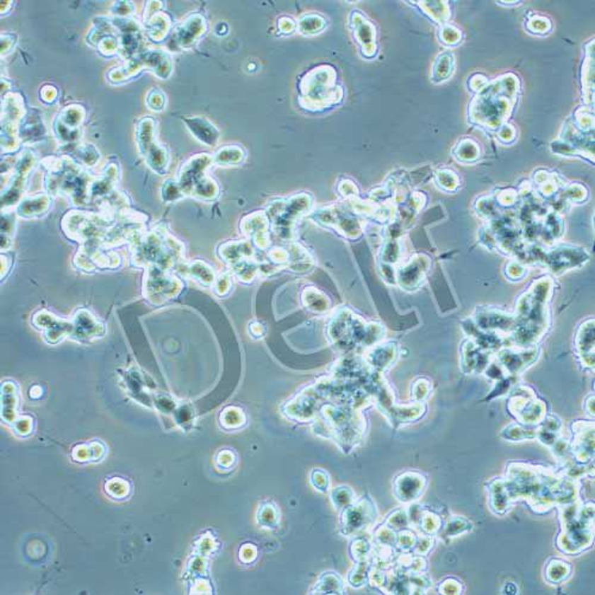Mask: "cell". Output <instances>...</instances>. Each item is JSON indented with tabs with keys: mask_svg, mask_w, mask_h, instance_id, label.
<instances>
[{
	"mask_svg": "<svg viewBox=\"0 0 595 595\" xmlns=\"http://www.w3.org/2000/svg\"><path fill=\"white\" fill-rule=\"evenodd\" d=\"M214 33L218 36H224V35L229 33L228 25L224 22L218 23L217 25H216V29H214Z\"/></svg>",
	"mask_w": 595,
	"mask_h": 595,
	"instance_id": "cell-48",
	"label": "cell"
},
{
	"mask_svg": "<svg viewBox=\"0 0 595 595\" xmlns=\"http://www.w3.org/2000/svg\"><path fill=\"white\" fill-rule=\"evenodd\" d=\"M146 216L132 209L116 212V219L103 241V249L113 250L124 244H132L146 232Z\"/></svg>",
	"mask_w": 595,
	"mask_h": 595,
	"instance_id": "cell-8",
	"label": "cell"
},
{
	"mask_svg": "<svg viewBox=\"0 0 595 595\" xmlns=\"http://www.w3.org/2000/svg\"><path fill=\"white\" fill-rule=\"evenodd\" d=\"M155 132H156V123L151 117H144L136 125V146H137L139 154L142 158H144L149 146L156 141Z\"/></svg>",
	"mask_w": 595,
	"mask_h": 595,
	"instance_id": "cell-26",
	"label": "cell"
},
{
	"mask_svg": "<svg viewBox=\"0 0 595 595\" xmlns=\"http://www.w3.org/2000/svg\"><path fill=\"white\" fill-rule=\"evenodd\" d=\"M233 275L243 284H251L255 279L261 277L260 274V262L255 258L245 260L231 267Z\"/></svg>",
	"mask_w": 595,
	"mask_h": 595,
	"instance_id": "cell-30",
	"label": "cell"
},
{
	"mask_svg": "<svg viewBox=\"0 0 595 595\" xmlns=\"http://www.w3.org/2000/svg\"><path fill=\"white\" fill-rule=\"evenodd\" d=\"M94 48L97 49L98 53L101 57H113L120 54V40L117 35H108L105 37L101 38Z\"/></svg>",
	"mask_w": 595,
	"mask_h": 595,
	"instance_id": "cell-36",
	"label": "cell"
},
{
	"mask_svg": "<svg viewBox=\"0 0 595 595\" xmlns=\"http://www.w3.org/2000/svg\"><path fill=\"white\" fill-rule=\"evenodd\" d=\"M53 132L61 146H68L80 142L81 139V130H73L61 123L60 120L55 118L53 122Z\"/></svg>",
	"mask_w": 595,
	"mask_h": 595,
	"instance_id": "cell-34",
	"label": "cell"
},
{
	"mask_svg": "<svg viewBox=\"0 0 595 595\" xmlns=\"http://www.w3.org/2000/svg\"><path fill=\"white\" fill-rule=\"evenodd\" d=\"M71 323H73V335L78 340L101 337L105 333L104 325L85 308H81L75 313Z\"/></svg>",
	"mask_w": 595,
	"mask_h": 595,
	"instance_id": "cell-18",
	"label": "cell"
},
{
	"mask_svg": "<svg viewBox=\"0 0 595 595\" xmlns=\"http://www.w3.org/2000/svg\"><path fill=\"white\" fill-rule=\"evenodd\" d=\"M41 166L45 173V193L52 198L64 197L78 207L90 202V187L94 176L86 168L64 155L45 158Z\"/></svg>",
	"mask_w": 595,
	"mask_h": 595,
	"instance_id": "cell-1",
	"label": "cell"
},
{
	"mask_svg": "<svg viewBox=\"0 0 595 595\" xmlns=\"http://www.w3.org/2000/svg\"><path fill=\"white\" fill-rule=\"evenodd\" d=\"M211 165H214L212 155L204 153L197 154L181 166L176 181L186 197H191L193 190L205 179L206 169Z\"/></svg>",
	"mask_w": 595,
	"mask_h": 595,
	"instance_id": "cell-11",
	"label": "cell"
},
{
	"mask_svg": "<svg viewBox=\"0 0 595 595\" xmlns=\"http://www.w3.org/2000/svg\"><path fill=\"white\" fill-rule=\"evenodd\" d=\"M146 104L154 112H161L166 109L167 104L165 92L158 87H154L146 94Z\"/></svg>",
	"mask_w": 595,
	"mask_h": 595,
	"instance_id": "cell-38",
	"label": "cell"
},
{
	"mask_svg": "<svg viewBox=\"0 0 595 595\" xmlns=\"http://www.w3.org/2000/svg\"><path fill=\"white\" fill-rule=\"evenodd\" d=\"M27 108L21 94L8 92L1 99V154H13L21 148L19 124L25 116Z\"/></svg>",
	"mask_w": 595,
	"mask_h": 595,
	"instance_id": "cell-6",
	"label": "cell"
},
{
	"mask_svg": "<svg viewBox=\"0 0 595 595\" xmlns=\"http://www.w3.org/2000/svg\"><path fill=\"white\" fill-rule=\"evenodd\" d=\"M144 162L151 172L158 175H166L169 168L168 150L158 139L149 146L144 155Z\"/></svg>",
	"mask_w": 595,
	"mask_h": 595,
	"instance_id": "cell-24",
	"label": "cell"
},
{
	"mask_svg": "<svg viewBox=\"0 0 595 595\" xmlns=\"http://www.w3.org/2000/svg\"><path fill=\"white\" fill-rule=\"evenodd\" d=\"M186 127L198 142L205 146H216L221 139V132L212 122L205 117H190L184 120Z\"/></svg>",
	"mask_w": 595,
	"mask_h": 595,
	"instance_id": "cell-20",
	"label": "cell"
},
{
	"mask_svg": "<svg viewBox=\"0 0 595 595\" xmlns=\"http://www.w3.org/2000/svg\"><path fill=\"white\" fill-rule=\"evenodd\" d=\"M221 188L211 176H206L202 183L192 192V198L198 199L202 202H214L219 197Z\"/></svg>",
	"mask_w": 595,
	"mask_h": 595,
	"instance_id": "cell-32",
	"label": "cell"
},
{
	"mask_svg": "<svg viewBox=\"0 0 595 595\" xmlns=\"http://www.w3.org/2000/svg\"><path fill=\"white\" fill-rule=\"evenodd\" d=\"M325 28V21L323 17L315 13H308L300 17L296 23V30L303 35L318 34Z\"/></svg>",
	"mask_w": 595,
	"mask_h": 595,
	"instance_id": "cell-33",
	"label": "cell"
},
{
	"mask_svg": "<svg viewBox=\"0 0 595 595\" xmlns=\"http://www.w3.org/2000/svg\"><path fill=\"white\" fill-rule=\"evenodd\" d=\"M161 1H148L146 10H144V16H143V22H146L148 19L151 18L153 16L156 15L158 12H161Z\"/></svg>",
	"mask_w": 595,
	"mask_h": 595,
	"instance_id": "cell-45",
	"label": "cell"
},
{
	"mask_svg": "<svg viewBox=\"0 0 595 595\" xmlns=\"http://www.w3.org/2000/svg\"><path fill=\"white\" fill-rule=\"evenodd\" d=\"M115 219L116 214L110 211H71L62 218V230L68 238L81 247L103 248V241Z\"/></svg>",
	"mask_w": 595,
	"mask_h": 595,
	"instance_id": "cell-3",
	"label": "cell"
},
{
	"mask_svg": "<svg viewBox=\"0 0 595 595\" xmlns=\"http://www.w3.org/2000/svg\"><path fill=\"white\" fill-rule=\"evenodd\" d=\"M60 155L71 158L75 163L83 168H93L100 161V151L92 143H74L68 146H60Z\"/></svg>",
	"mask_w": 595,
	"mask_h": 595,
	"instance_id": "cell-17",
	"label": "cell"
},
{
	"mask_svg": "<svg viewBox=\"0 0 595 595\" xmlns=\"http://www.w3.org/2000/svg\"><path fill=\"white\" fill-rule=\"evenodd\" d=\"M277 28L280 29L281 34H292L293 31L296 29V23L289 17H282L277 22Z\"/></svg>",
	"mask_w": 595,
	"mask_h": 595,
	"instance_id": "cell-44",
	"label": "cell"
},
{
	"mask_svg": "<svg viewBox=\"0 0 595 595\" xmlns=\"http://www.w3.org/2000/svg\"><path fill=\"white\" fill-rule=\"evenodd\" d=\"M466 525H472L468 521H466L463 518H453L448 526L446 528V537H456L457 535H461L462 532H466L462 528H458V526H466Z\"/></svg>",
	"mask_w": 595,
	"mask_h": 595,
	"instance_id": "cell-41",
	"label": "cell"
},
{
	"mask_svg": "<svg viewBox=\"0 0 595 595\" xmlns=\"http://www.w3.org/2000/svg\"><path fill=\"white\" fill-rule=\"evenodd\" d=\"M17 214L11 211H5L1 214V254L10 250L12 247V238L15 235Z\"/></svg>",
	"mask_w": 595,
	"mask_h": 595,
	"instance_id": "cell-31",
	"label": "cell"
},
{
	"mask_svg": "<svg viewBox=\"0 0 595 595\" xmlns=\"http://www.w3.org/2000/svg\"><path fill=\"white\" fill-rule=\"evenodd\" d=\"M73 263L85 273H93L98 270H116L120 266L122 258L116 251L105 250L103 248L80 247Z\"/></svg>",
	"mask_w": 595,
	"mask_h": 595,
	"instance_id": "cell-9",
	"label": "cell"
},
{
	"mask_svg": "<svg viewBox=\"0 0 595 595\" xmlns=\"http://www.w3.org/2000/svg\"><path fill=\"white\" fill-rule=\"evenodd\" d=\"M312 206V197L307 193L294 195L292 198L272 202L267 206L270 229L281 242H289L293 237V228L301 214H306Z\"/></svg>",
	"mask_w": 595,
	"mask_h": 595,
	"instance_id": "cell-4",
	"label": "cell"
},
{
	"mask_svg": "<svg viewBox=\"0 0 595 595\" xmlns=\"http://www.w3.org/2000/svg\"><path fill=\"white\" fill-rule=\"evenodd\" d=\"M172 19L162 11L143 22V30L146 38L153 43H161L165 41L172 33Z\"/></svg>",
	"mask_w": 595,
	"mask_h": 595,
	"instance_id": "cell-22",
	"label": "cell"
},
{
	"mask_svg": "<svg viewBox=\"0 0 595 595\" xmlns=\"http://www.w3.org/2000/svg\"><path fill=\"white\" fill-rule=\"evenodd\" d=\"M12 6V1H3L1 3V15H5V13H8V10Z\"/></svg>",
	"mask_w": 595,
	"mask_h": 595,
	"instance_id": "cell-50",
	"label": "cell"
},
{
	"mask_svg": "<svg viewBox=\"0 0 595 595\" xmlns=\"http://www.w3.org/2000/svg\"><path fill=\"white\" fill-rule=\"evenodd\" d=\"M17 43V36L13 34L1 35V57H6L11 53Z\"/></svg>",
	"mask_w": 595,
	"mask_h": 595,
	"instance_id": "cell-42",
	"label": "cell"
},
{
	"mask_svg": "<svg viewBox=\"0 0 595 595\" xmlns=\"http://www.w3.org/2000/svg\"><path fill=\"white\" fill-rule=\"evenodd\" d=\"M185 245L167 231L163 225H158L142 236L130 247V263L135 268L156 266L166 272L179 270L185 263Z\"/></svg>",
	"mask_w": 595,
	"mask_h": 595,
	"instance_id": "cell-2",
	"label": "cell"
},
{
	"mask_svg": "<svg viewBox=\"0 0 595 595\" xmlns=\"http://www.w3.org/2000/svg\"><path fill=\"white\" fill-rule=\"evenodd\" d=\"M57 87L52 86V85H45L40 91V96H41V100L45 104H53L54 101L57 99Z\"/></svg>",
	"mask_w": 595,
	"mask_h": 595,
	"instance_id": "cell-43",
	"label": "cell"
},
{
	"mask_svg": "<svg viewBox=\"0 0 595 595\" xmlns=\"http://www.w3.org/2000/svg\"><path fill=\"white\" fill-rule=\"evenodd\" d=\"M33 323L38 329L45 331V337L52 343H57L73 333V323L59 318L57 316L47 310H41L35 313Z\"/></svg>",
	"mask_w": 595,
	"mask_h": 595,
	"instance_id": "cell-15",
	"label": "cell"
},
{
	"mask_svg": "<svg viewBox=\"0 0 595 595\" xmlns=\"http://www.w3.org/2000/svg\"><path fill=\"white\" fill-rule=\"evenodd\" d=\"M37 165V155L31 149H24L17 155L15 166L11 173L6 176H1V211H10L16 207L24 198V192L27 188L28 179L30 173Z\"/></svg>",
	"mask_w": 595,
	"mask_h": 595,
	"instance_id": "cell-5",
	"label": "cell"
},
{
	"mask_svg": "<svg viewBox=\"0 0 595 595\" xmlns=\"http://www.w3.org/2000/svg\"><path fill=\"white\" fill-rule=\"evenodd\" d=\"M245 158H247V153L242 146H225L219 148L212 155V161L216 166L230 167V166H238L243 163Z\"/></svg>",
	"mask_w": 595,
	"mask_h": 595,
	"instance_id": "cell-28",
	"label": "cell"
},
{
	"mask_svg": "<svg viewBox=\"0 0 595 595\" xmlns=\"http://www.w3.org/2000/svg\"><path fill=\"white\" fill-rule=\"evenodd\" d=\"M57 118L69 129L81 130V125L86 118V110L79 104H71L61 110Z\"/></svg>",
	"mask_w": 595,
	"mask_h": 595,
	"instance_id": "cell-29",
	"label": "cell"
},
{
	"mask_svg": "<svg viewBox=\"0 0 595 595\" xmlns=\"http://www.w3.org/2000/svg\"><path fill=\"white\" fill-rule=\"evenodd\" d=\"M218 255L231 268L237 263L254 258L255 251L250 241H232L221 244L218 249Z\"/></svg>",
	"mask_w": 595,
	"mask_h": 595,
	"instance_id": "cell-21",
	"label": "cell"
},
{
	"mask_svg": "<svg viewBox=\"0 0 595 595\" xmlns=\"http://www.w3.org/2000/svg\"><path fill=\"white\" fill-rule=\"evenodd\" d=\"M186 195L184 192L181 191L178 181L174 179L166 180L161 187V198L162 202L171 204V202H176L184 199Z\"/></svg>",
	"mask_w": 595,
	"mask_h": 595,
	"instance_id": "cell-37",
	"label": "cell"
},
{
	"mask_svg": "<svg viewBox=\"0 0 595 595\" xmlns=\"http://www.w3.org/2000/svg\"><path fill=\"white\" fill-rule=\"evenodd\" d=\"M303 301L304 305L308 307L312 311L323 312L329 308L328 299L323 296L322 293L313 289V287L304 291Z\"/></svg>",
	"mask_w": 595,
	"mask_h": 595,
	"instance_id": "cell-35",
	"label": "cell"
},
{
	"mask_svg": "<svg viewBox=\"0 0 595 595\" xmlns=\"http://www.w3.org/2000/svg\"><path fill=\"white\" fill-rule=\"evenodd\" d=\"M395 486L408 487L406 490L400 492L398 495V499L400 502H413L418 499L422 493H423L424 487H425V479L423 475L416 474V473H406L400 478H398L395 481Z\"/></svg>",
	"mask_w": 595,
	"mask_h": 595,
	"instance_id": "cell-25",
	"label": "cell"
},
{
	"mask_svg": "<svg viewBox=\"0 0 595 595\" xmlns=\"http://www.w3.org/2000/svg\"><path fill=\"white\" fill-rule=\"evenodd\" d=\"M241 231L253 241L260 250H267L270 245V221L266 212L255 211L242 219Z\"/></svg>",
	"mask_w": 595,
	"mask_h": 595,
	"instance_id": "cell-12",
	"label": "cell"
},
{
	"mask_svg": "<svg viewBox=\"0 0 595 595\" xmlns=\"http://www.w3.org/2000/svg\"><path fill=\"white\" fill-rule=\"evenodd\" d=\"M52 199L48 193L25 195L16 206V214L24 219L43 217L52 207Z\"/></svg>",
	"mask_w": 595,
	"mask_h": 595,
	"instance_id": "cell-19",
	"label": "cell"
},
{
	"mask_svg": "<svg viewBox=\"0 0 595 595\" xmlns=\"http://www.w3.org/2000/svg\"><path fill=\"white\" fill-rule=\"evenodd\" d=\"M11 268V260L6 255L1 254V280L6 277Z\"/></svg>",
	"mask_w": 595,
	"mask_h": 595,
	"instance_id": "cell-46",
	"label": "cell"
},
{
	"mask_svg": "<svg viewBox=\"0 0 595 595\" xmlns=\"http://www.w3.org/2000/svg\"><path fill=\"white\" fill-rule=\"evenodd\" d=\"M250 328V333L254 337H262L263 333H265V326L261 324L260 322H254L251 323Z\"/></svg>",
	"mask_w": 595,
	"mask_h": 595,
	"instance_id": "cell-47",
	"label": "cell"
},
{
	"mask_svg": "<svg viewBox=\"0 0 595 595\" xmlns=\"http://www.w3.org/2000/svg\"><path fill=\"white\" fill-rule=\"evenodd\" d=\"M184 289V282L156 266L148 267L143 277L142 293L144 299L150 304L160 306L168 300L179 296Z\"/></svg>",
	"mask_w": 595,
	"mask_h": 595,
	"instance_id": "cell-7",
	"label": "cell"
},
{
	"mask_svg": "<svg viewBox=\"0 0 595 595\" xmlns=\"http://www.w3.org/2000/svg\"><path fill=\"white\" fill-rule=\"evenodd\" d=\"M144 69L151 71L158 79L168 80L174 71L172 57L163 49H144L136 55Z\"/></svg>",
	"mask_w": 595,
	"mask_h": 595,
	"instance_id": "cell-16",
	"label": "cell"
},
{
	"mask_svg": "<svg viewBox=\"0 0 595 595\" xmlns=\"http://www.w3.org/2000/svg\"><path fill=\"white\" fill-rule=\"evenodd\" d=\"M120 179V167L117 163L106 165L100 175L94 178L90 187V202H105L117 191L116 185Z\"/></svg>",
	"mask_w": 595,
	"mask_h": 595,
	"instance_id": "cell-14",
	"label": "cell"
},
{
	"mask_svg": "<svg viewBox=\"0 0 595 595\" xmlns=\"http://www.w3.org/2000/svg\"><path fill=\"white\" fill-rule=\"evenodd\" d=\"M180 273L184 277H190L204 287H212L214 281L217 279L214 268L209 263L204 262L202 260H195L190 263H184L179 268Z\"/></svg>",
	"mask_w": 595,
	"mask_h": 595,
	"instance_id": "cell-23",
	"label": "cell"
},
{
	"mask_svg": "<svg viewBox=\"0 0 595 595\" xmlns=\"http://www.w3.org/2000/svg\"><path fill=\"white\" fill-rule=\"evenodd\" d=\"M207 33V22L200 13H193L172 31L169 47L174 50L191 48Z\"/></svg>",
	"mask_w": 595,
	"mask_h": 595,
	"instance_id": "cell-10",
	"label": "cell"
},
{
	"mask_svg": "<svg viewBox=\"0 0 595 595\" xmlns=\"http://www.w3.org/2000/svg\"><path fill=\"white\" fill-rule=\"evenodd\" d=\"M231 277H230L229 274H221V275H219V277L216 279V281H214V286H212L214 293H216L218 296H228L230 291H231Z\"/></svg>",
	"mask_w": 595,
	"mask_h": 595,
	"instance_id": "cell-40",
	"label": "cell"
},
{
	"mask_svg": "<svg viewBox=\"0 0 595 595\" xmlns=\"http://www.w3.org/2000/svg\"><path fill=\"white\" fill-rule=\"evenodd\" d=\"M143 71H144V67L141 64V61L137 59V57H132V60L124 61V64L118 67L112 68L108 73V80L113 85H118L135 78Z\"/></svg>",
	"mask_w": 595,
	"mask_h": 595,
	"instance_id": "cell-27",
	"label": "cell"
},
{
	"mask_svg": "<svg viewBox=\"0 0 595 595\" xmlns=\"http://www.w3.org/2000/svg\"><path fill=\"white\" fill-rule=\"evenodd\" d=\"M48 134V127H45L41 111L35 108L27 109L25 116L19 124L18 136L21 143L25 146L36 144L47 139Z\"/></svg>",
	"mask_w": 595,
	"mask_h": 595,
	"instance_id": "cell-13",
	"label": "cell"
},
{
	"mask_svg": "<svg viewBox=\"0 0 595 595\" xmlns=\"http://www.w3.org/2000/svg\"><path fill=\"white\" fill-rule=\"evenodd\" d=\"M111 15L112 17H120V18H129L134 15L135 8L132 1H116L113 3L111 6Z\"/></svg>",
	"mask_w": 595,
	"mask_h": 595,
	"instance_id": "cell-39",
	"label": "cell"
},
{
	"mask_svg": "<svg viewBox=\"0 0 595 595\" xmlns=\"http://www.w3.org/2000/svg\"><path fill=\"white\" fill-rule=\"evenodd\" d=\"M10 86H11V83H8V80L6 79H1V96L5 97L6 96V91L10 90Z\"/></svg>",
	"mask_w": 595,
	"mask_h": 595,
	"instance_id": "cell-49",
	"label": "cell"
}]
</instances>
